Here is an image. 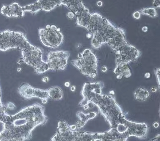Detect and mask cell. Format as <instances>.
<instances>
[{
  "label": "cell",
  "instance_id": "cell-15",
  "mask_svg": "<svg viewBox=\"0 0 160 141\" xmlns=\"http://www.w3.org/2000/svg\"><path fill=\"white\" fill-rule=\"evenodd\" d=\"M101 132H90L75 131L74 136L72 141H99Z\"/></svg>",
  "mask_w": 160,
  "mask_h": 141
},
{
  "label": "cell",
  "instance_id": "cell-31",
  "mask_svg": "<svg viewBox=\"0 0 160 141\" xmlns=\"http://www.w3.org/2000/svg\"><path fill=\"white\" fill-rule=\"evenodd\" d=\"M70 128V130L72 131H76L77 130V128H76V125H69Z\"/></svg>",
  "mask_w": 160,
  "mask_h": 141
},
{
  "label": "cell",
  "instance_id": "cell-18",
  "mask_svg": "<svg viewBox=\"0 0 160 141\" xmlns=\"http://www.w3.org/2000/svg\"><path fill=\"white\" fill-rule=\"evenodd\" d=\"M134 98L139 102L145 101L150 96V93L148 90L143 87H138L134 93Z\"/></svg>",
  "mask_w": 160,
  "mask_h": 141
},
{
  "label": "cell",
  "instance_id": "cell-49",
  "mask_svg": "<svg viewBox=\"0 0 160 141\" xmlns=\"http://www.w3.org/2000/svg\"><path fill=\"white\" fill-rule=\"evenodd\" d=\"M50 27H51V25H47L46 26V29H50Z\"/></svg>",
  "mask_w": 160,
  "mask_h": 141
},
{
  "label": "cell",
  "instance_id": "cell-6",
  "mask_svg": "<svg viewBox=\"0 0 160 141\" xmlns=\"http://www.w3.org/2000/svg\"><path fill=\"white\" fill-rule=\"evenodd\" d=\"M43 53L41 48L33 45L22 51L24 63L33 67L35 72L39 74L44 73L49 70L47 63L43 59Z\"/></svg>",
  "mask_w": 160,
  "mask_h": 141
},
{
  "label": "cell",
  "instance_id": "cell-23",
  "mask_svg": "<svg viewBox=\"0 0 160 141\" xmlns=\"http://www.w3.org/2000/svg\"><path fill=\"white\" fill-rule=\"evenodd\" d=\"M87 117L89 120H91L95 118L98 116V114L97 113L94 112V111H91L90 112L87 113Z\"/></svg>",
  "mask_w": 160,
  "mask_h": 141
},
{
  "label": "cell",
  "instance_id": "cell-21",
  "mask_svg": "<svg viewBox=\"0 0 160 141\" xmlns=\"http://www.w3.org/2000/svg\"><path fill=\"white\" fill-rule=\"evenodd\" d=\"M0 141H23L21 139L14 137H0Z\"/></svg>",
  "mask_w": 160,
  "mask_h": 141
},
{
  "label": "cell",
  "instance_id": "cell-32",
  "mask_svg": "<svg viewBox=\"0 0 160 141\" xmlns=\"http://www.w3.org/2000/svg\"><path fill=\"white\" fill-rule=\"evenodd\" d=\"M150 73H149V72H147V73H145L144 75V78L146 79H149V78H150Z\"/></svg>",
  "mask_w": 160,
  "mask_h": 141
},
{
  "label": "cell",
  "instance_id": "cell-19",
  "mask_svg": "<svg viewBox=\"0 0 160 141\" xmlns=\"http://www.w3.org/2000/svg\"><path fill=\"white\" fill-rule=\"evenodd\" d=\"M141 15H146L151 18H156L158 16V13L154 7H147L139 10Z\"/></svg>",
  "mask_w": 160,
  "mask_h": 141
},
{
  "label": "cell",
  "instance_id": "cell-4",
  "mask_svg": "<svg viewBox=\"0 0 160 141\" xmlns=\"http://www.w3.org/2000/svg\"><path fill=\"white\" fill-rule=\"evenodd\" d=\"M74 67L83 75L95 79L98 75V59L91 49H86L77 55V58L71 61Z\"/></svg>",
  "mask_w": 160,
  "mask_h": 141
},
{
  "label": "cell",
  "instance_id": "cell-25",
  "mask_svg": "<svg viewBox=\"0 0 160 141\" xmlns=\"http://www.w3.org/2000/svg\"><path fill=\"white\" fill-rule=\"evenodd\" d=\"M76 128L77 130H79V129H81L83 128L85 125L86 124L82 122V121H81V120H79L76 123Z\"/></svg>",
  "mask_w": 160,
  "mask_h": 141
},
{
  "label": "cell",
  "instance_id": "cell-37",
  "mask_svg": "<svg viewBox=\"0 0 160 141\" xmlns=\"http://www.w3.org/2000/svg\"><path fill=\"white\" fill-rule=\"evenodd\" d=\"M97 6L98 7H102L103 5V1H98L97 2Z\"/></svg>",
  "mask_w": 160,
  "mask_h": 141
},
{
  "label": "cell",
  "instance_id": "cell-2",
  "mask_svg": "<svg viewBox=\"0 0 160 141\" xmlns=\"http://www.w3.org/2000/svg\"><path fill=\"white\" fill-rule=\"evenodd\" d=\"M104 86L102 82L85 83L81 92L82 99L78 104L82 107L90 102L92 103L98 107L111 128L116 127L120 120L126 115L114 97L102 93Z\"/></svg>",
  "mask_w": 160,
  "mask_h": 141
},
{
  "label": "cell",
  "instance_id": "cell-24",
  "mask_svg": "<svg viewBox=\"0 0 160 141\" xmlns=\"http://www.w3.org/2000/svg\"><path fill=\"white\" fill-rule=\"evenodd\" d=\"M6 107L10 110H14L16 109V106L13 103L11 102H8L7 103Z\"/></svg>",
  "mask_w": 160,
  "mask_h": 141
},
{
  "label": "cell",
  "instance_id": "cell-48",
  "mask_svg": "<svg viewBox=\"0 0 160 141\" xmlns=\"http://www.w3.org/2000/svg\"><path fill=\"white\" fill-rule=\"evenodd\" d=\"M21 70V68H18V69H17V71H18V72H20V71Z\"/></svg>",
  "mask_w": 160,
  "mask_h": 141
},
{
  "label": "cell",
  "instance_id": "cell-1",
  "mask_svg": "<svg viewBox=\"0 0 160 141\" xmlns=\"http://www.w3.org/2000/svg\"><path fill=\"white\" fill-rule=\"evenodd\" d=\"M48 120L45 107L36 103L11 115L9 122L3 124L0 137H14L23 141L30 140L33 131L38 126L45 125Z\"/></svg>",
  "mask_w": 160,
  "mask_h": 141
},
{
  "label": "cell",
  "instance_id": "cell-16",
  "mask_svg": "<svg viewBox=\"0 0 160 141\" xmlns=\"http://www.w3.org/2000/svg\"><path fill=\"white\" fill-rule=\"evenodd\" d=\"M116 75L120 74L123 77L129 78L131 76L132 72L128 64L124 62H116V67L114 70Z\"/></svg>",
  "mask_w": 160,
  "mask_h": 141
},
{
  "label": "cell",
  "instance_id": "cell-45",
  "mask_svg": "<svg viewBox=\"0 0 160 141\" xmlns=\"http://www.w3.org/2000/svg\"><path fill=\"white\" fill-rule=\"evenodd\" d=\"M48 99L47 98H44L41 100V102L43 104H46L48 102Z\"/></svg>",
  "mask_w": 160,
  "mask_h": 141
},
{
  "label": "cell",
  "instance_id": "cell-47",
  "mask_svg": "<svg viewBox=\"0 0 160 141\" xmlns=\"http://www.w3.org/2000/svg\"><path fill=\"white\" fill-rule=\"evenodd\" d=\"M109 93L110 94H111V95H115V92L114 90L110 91L109 92Z\"/></svg>",
  "mask_w": 160,
  "mask_h": 141
},
{
  "label": "cell",
  "instance_id": "cell-3",
  "mask_svg": "<svg viewBox=\"0 0 160 141\" xmlns=\"http://www.w3.org/2000/svg\"><path fill=\"white\" fill-rule=\"evenodd\" d=\"M107 44L114 52L128 45L124 29L117 27L105 18L103 24L92 34L91 46L94 49Z\"/></svg>",
  "mask_w": 160,
  "mask_h": 141
},
{
  "label": "cell",
  "instance_id": "cell-30",
  "mask_svg": "<svg viewBox=\"0 0 160 141\" xmlns=\"http://www.w3.org/2000/svg\"><path fill=\"white\" fill-rule=\"evenodd\" d=\"M160 134H158L156 135V136L154 137V138H152V139H150L149 141H160Z\"/></svg>",
  "mask_w": 160,
  "mask_h": 141
},
{
  "label": "cell",
  "instance_id": "cell-10",
  "mask_svg": "<svg viewBox=\"0 0 160 141\" xmlns=\"http://www.w3.org/2000/svg\"><path fill=\"white\" fill-rule=\"evenodd\" d=\"M61 0H38L35 3L23 7L24 12L36 13L39 11H44L47 12L53 10L57 6H60Z\"/></svg>",
  "mask_w": 160,
  "mask_h": 141
},
{
  "label": "cell",
  "instance_id": "cell-9",
  "mask_svg": "<svg viewBox=\"0 0 160 141\" xmlns=\"http://www.w3.org/2000/svg\"><path fill=\"white\" fill-rule=\"evenodd\" d=\"M40 40L43 45L51 48H57L63 41V35L61 32L51 29L40 28L39 29Z\"/></svg>",
  "mask_w": 160,
  "mask_h": 141
},
{
  "label": "cell",
  "instance_id": "cell-41",
  "mask_svg": "<svg viewBox=\"0 0 160 141\" xmlns=\"http://www.w3.org/2000/svg\"><path fill=\"white\" fill-rule=\"evenodd\" d=\"M57 27L54 25H51V27H50V29H51L54 30H57Z\"/></svg>",
  "mask_w": 160,
  "mask_h": 141
},
{
  "label": "cell",
  "instance_id": "cell-26",
  "mask_svg": "<svg viewBox=\"0 0 160 141\" xmlns=\"http://www.w3.org/2000/svg\"><path fill=\"white\" fill-rule=\"evenodd\" d=\"M132 16L134 19L138 20V19H140V17H141V14H140L139 11H135L133 13Z\"/></svg>",
  "mask_w": 160,
  "mask_h": 141
},
{
  "label": "cell",
  "instance_id": "cell-33",
  "mask_svg": "<svg viewBox=\"0 0 160 141\" xmlns=\"http://www.w3.org/2000/svg\"><path fill=\"white\" fill-rule=\"evenodd\" d=\"M87 106H88V107H89V109L93 108L95 106V105H94L91 102L88 103L87 104Z\"/></svg>",
  "mask_w": 160,
  "mask_h": 141
},
{
  "label": "cell",
  "instance_id": "cell-5",
  "mask_svg": "<svg viewBox=\"0 0 160 141\" xmlns=\"http://www.w3.org/2000/svg\"><path fill=\"white\" fill-rule=\"evenodd\" d=\"M24 33L5 30L0 32V51H6L10 49L25 50L32 46Z\"/></svg>",
  "mask_w": 160,
  "mask_h": 141
},
{
  "label": "cell",
  "instance_id": "cell-14",
  "mask_svg": "<svg viewBox=\"0 0 160 141\" xmlns=\"http://www.w3.org/2000/svg\"><path fill=\"white\" fill-rule=\"evenodd\" d=\"M128 138L123 132L118 131L116 127H113L107 131L101 132L99 141H127Z\"/></svg>",
  "mask_w": 160,
  "mask_h": 141
},
{
  "label": "cell",
  "instance_id": "cell-36",
  "mask_svg": "<svg viewBox=\"0 0 160 141\" xmlns=\"http://www.w3.org/2000/svg\"><path fill=\"white\" fill-rule=\"evenodd\" d=\"M107 70H108V68L106 66H104L101 68V71L103 73H105V72H107Z\"/></svg>",
  "mask_w": 160,
  "mask_h": 141
},
{
  "label": "cell",
  "instance_id": "cell-7",
  "mask_svg": "<svg viewBox=\"0 0 160 141\" xmlns=\"http://www.w3.org/2000/svg\"><path fill=\"white\" fill-rule=\"evenodd\" d=\"M125 128L123 133L127 137H134L140 139H145L147 137L149 127L145 122H137L123 118L120 123Z\"/></svg>",
  "mask_w": 160,
  "mask_h": 141
},
{
  "label": "cell",
  "instance_id": "cell-38",
  "mask_svg": "<svg viewBox=\"0 0 160 141\" xmlns=\"http://www.w3.org/2000/svg\"><path fill=\"white\" fill-rule=\"evenodd\" d=\"M153 126L154 128H158L159 126V122H157V121H155V122H154V123H153Z\"/></svg>",
  "mask_w": 160,
  "mask_h": 141
},
{
  "label": "cell",
  "instance_id": "cell-34",
  "mask_svg": "<svg viewBox=\"0 0 160 141\" xmlns=\"http://www.w3.org/2000/svg\"><path fill=\"white\" fill-rule=\"evenodd\" d=\"M141 29H142V31L143 32H144V33H146V32H147V31H148V28L147 26H143V27H142Z\"/></svg>",
  "mask_w": 160,
  "mask_h": 141
},
{
  "label": "cell",
  "instance_id": "cell-27",
  "mask_svg": "<svg viewBox=\"0 0 160 141\" xmlns=\"http://www.w3.org/2000/svg\"><path fill=\"white\" fill-rule=\"evenodd\" d=\"M152 4L153 6L156 8L160 7V1L159 0H154L152 1Z\"/></svg>",
  "mask_w": 160,
  "mask_h": 141
},
{
  "label": "cell",
  "instance_id": "cell-42",
  "mask_svg": "<svg viewBox=\"0 0 160 141\" xmlns=\"http://www.w3.org/2000/svg\"><path fill=\"white\" fill-rule=\"evenodd\" d=\"M86 37L87 38H88V39H91L92 37V35L91 33H89L88 32L87 35H86Z\"/></svg>",
  "mask_w": 160,
  "mask_h": 141
},
{
  "label": "cell",
  "instance_id": "cell-20",
  "mask_svg": "<svg viewBox=\"0 0 160 141\" xmlns=\"http://www.w3.org/2000/svg\"><path fill=\"white\" fill-rule=\"evenodd\" d=\"M76 116L78 117L79 120L84 122L86 124L88 122V121H89L87 115V114L84 113L83 111H78L77 113H76Z\"/></svg>",
  "mask_w": 160,
  "mask_h": 141
},
{
  "label": "cell",
  "instance_id": "cell-17",
  "mask_svg": "<svg viewBox=\"0 0 160 141\" xmlns=\"http://www.w3.org/2000/svg\"><path fill=\"white\" fill-rule=\"evenodd\" d=\"M47 90L48 98L53 101H60L63 98V92L59 87L54 86Z\"/></svg>",
  "mask_w": 160,
  "mask_h": 141
},
{
  "label": "cell",
  "instance_id": "cell-11",
  "mask_svg": "<svg viewBox=\"0 0 160 141\" xmlns=\"http://www.w3.org/2000/svg\"><path fill=\"white\" fill-rule=\"evenodd\" d=\"M18 93L25 100H29L33 98L40 99H48L47 90H42L33 87L28 83L21 85L18 89Z\"/></svg>",
  "mask_w": 160,
  "mask_h": 141
},
{
  "label": "cell",
  "instance_id": "cell-8",
  "mask_svg": "<svg viewBox=\"0 0 160 141\" xmlns=\"http://www.w3.org/2000/svg\"><path fill=\"white\" fill-rule=\"evenodd\" d=\"M70 52L67 51H50L47 55V63L48 70H62L66 68Z\"/></svg>",
  "mask_w": 160,
  "mask_h": 141
},
{
  "label": "cell",
  "instance_id": "cell-35",
  "mask_svg": "<svg viewBox=\"0 0 160 141\" xmlns=\"http://www.w3.org/2000/svg\"><path fill=\"white\" fill-rule=\"evenodd\" d=\"M42 81L44 83H47L49 81V78L48 77H44L42 79Z\"/></svg>",
  "mask_w": 160,
  "mask_h": 141
},
{
  "label": "cell",
  "instance_id": "cell-22",
  "mask_svg": "<svg viewBox=\"0 0 160 141\" xmlns=\"http://www.w3.org/2000/svg\"><path fill=\"white\" fill-rule=\"evenodd\" d=\"M160 68L156 69L155 70V73L156 76V79H157V83L158 84V89L160 90Z\"/></svg>",
  "mask_w": 160,
  "mask_h": 141
},
{
  "label": "cell",
  "instance_id": "cell-28",
  "mask_svg": "<svg viewBox=\"0 0 160 141\" xmlns=\"http://www.w3.org/2000/svg\"><path fill=\"white\" fill-rule=\"evenodd\" d=\"M66 16H67V18L69 19H73L74 18V17H75V15L73 12H71L70 11L67 12V14H66Z\"/></svg>",
  "mask_w": 160,
  "mask_h": 141
},
{
  "label": "cell",
  "instance_id": "cell-13",
  "mask_svg": "<svg viewBox=\"0 0 160 141\" xmlns=\"http://www.w3.org/2000/svg\"><path fill=\"white\" fill-rule=\"evenodd\" d=\"M1 13L8 18H22L25 14L23 7L20 6L17 2H13L7 6L3 5Z\"/></svg>",
  "mask_w": 160,
  "mask_h": 141
},
{
  "label": "cell",
  "instance_id": "cell-12",
  "mask_svg": "<svg viewBox=\"0 0 160 141\" xmlns=\"http://www.w3.org/2000/svg\"><path fill=\"white\" fill-rule=\"evenodd\" d=\"M75 131L70 130L69 125L65 120H60L58 124L57 130L51 141H72Z\"/></svg>",
  "mask_w": 160,
  "mask_h": 141
},
{
  "label": "cell",
  "instance_id": "cell-39",
  "mask_svg": "<svg viewBox=\"0 0 160 141\" xmlns=\"http://www.w3.org/2000/svg\"><path fill=\"white\" fill-rule=\"evenodd\" d=\"M76 90V87L75 86V85H72L70 87V90L71 92H75V91Z\"/></svg>",
  "mask_w": 160,
  "mask_h": 141
},
{
  "label": "cell",
  "instance_id": "cell-29",
  "mask_svg": "<svg viewBox=\"0 0 160 141\" xmlns=\"http://www.w3.org/2000/svg\"><path fill=\"white\" fill-rule=\"evenodd\" d=\"M158 87L156 86H152L150 87V91L152 93H156L158 90Z\"/></svg>",
  "mask_w": 160,
  "mask_h": 141
},
{
  "label": "cell",
  "instance_id": "cell-44",
  "mask_svg": "<svg viewBox=\"0 0 160 141\" xmlns=\"http://www.w3.org/2000/svg\"><path fill=\"white\" fill-rule=\"evenodd\" d=\"M65 86L67 87H70V83L69 82H66L64 84Z\"/></svg>",
  "mask_w": 160,
  "mask_h": 141
},
{
  "label": "cell",
  "instance_id": "cell-46",
  "mask_svg": "<svg viewBox=\"0 0 160 141\" xmlns=\"http://www.w3.org/2000/svg\"><path fill=\"white\" fill-rule=\"evenodd\" d=\"M82 107H83V109L85 110H88V109H89V107H88L87 105H84Z\"/></svg>",
  "mask_w": 160,
  "mask_h": 141
},
{
  "label": "cell",
  "instance_id": "cell-40",
  "mask_svg": "<svg viewBox=\"0 0 160 141\" xmlns=\"http://www.w3.org/2000/svg\"><path fill=\"white\" fill-rule=\"evenodd\" d=\"M4 105L2 103V101H1V87H0V106H1V105Z\"/></svg>",
  "mask_w": 160,
  "mask_h": 141
},
{
  "label": "cell",
  "instance_id": "cell-43",
  "mask_svg": "<svg viewBox=\"0 0 160 141\" xmlns=\"http://www.w3.org/2000/svg\"><path fill=\"white\" fill-rule=\"evenodd\" d=\"M116 75V78L119 80L121 79L123 77H122V76L120 74H117Z\"/></svg>",
  "mask_w": 160,
  "mask_h": 141
}]
</instances>
